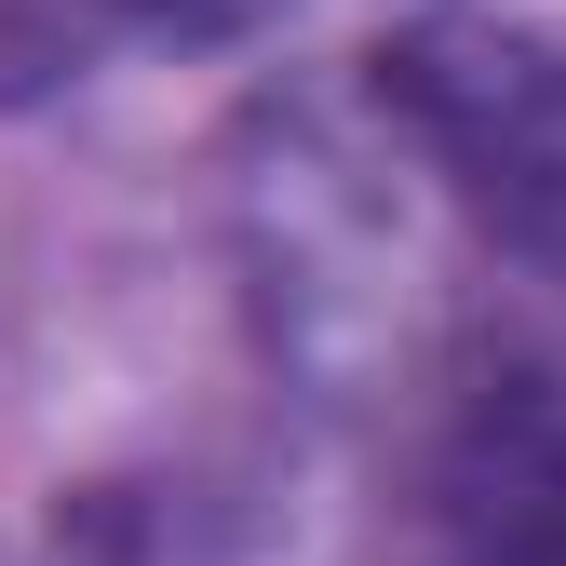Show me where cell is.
Masks as SVG:
<instances>
[{
  "mask_svg": "<svg viewBox=\"0 0 566 566\" xmlns=\"http://www.w3.org/2000/svg\"><path fill=\"white\" fill-rule=\"evenodd\" d=\"M378 108L418 135V163L485 243L566 283V28H418L378 54Z\"/></svg>",
  "mask_w": 566,
  "mask_h": 566,
  "instance_id": "cell-1",
  "label": "cell"
},
{
  "mask_svg": "<svg viewBox=\"0 0 566 566\" xmlns=\"http://www.w3.org/2000/svg\"><path fill=\"white\" fill-rule=\"evenodd\" d=\"M418 566H566V350L472 337L405 472Z\"/></svg>",
  "mask_w": 566,
  "mask_h": 566,
  "instance_id": "cell-2",
  "label": "cell"
},
{
  "mask_svg": "<svg viewBox=\"0 0 566 566\" xmlns=\"http://www.w3.org/2000/svg\"><path fill=\"white\" fill-rule=\"evenodd\" d=\"M270 14L283 0H122V28H149V41H243Z\"/></svg>",
  "mask_w": 566,
  "mask_h": 566,
  "instance_id": "cell-3",
  "label": "cell"
}]
</instances>
